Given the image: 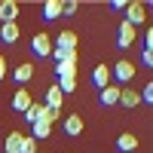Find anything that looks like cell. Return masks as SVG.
Listing matches in <instances>:
<instances>
[{"label": "cell", "mask_w": 153, "mask_h": 153, "mask_svg": "<svg viewBox=\"0 0 153 153\" xmlns=\"http://www.w3.org/2000/svg\"><path fill=\"white\" fill-rule=\"evenodd\" d=\"M135 61H129V58H123V61H117V65L110 68V74L117 76V83H129V80H135Z\"/></svg>", "instance_id": "1"}, {"label": "cell", "mask_w": 153, "mask_h": 153, "mask_svg": "<svg viewBox=\"0 0 153 153\" xmlns=\"http://www.w3.org/2000/svg\"><path fill=\"white\" fill-rule=\"evenodd\" d=\"M123 22H129L132 28L144 25L147 22V3H129V6H126V19Z\"/></svg>", "instance_id": "2"}, {"label": "cell", "mask_w": 153, "mask_h": 153, "mask_svg": "<svg viewBox=\"0 0 153 153\" xmlns=\"http://www.w3.org/2000/svg\"><path fill=\"white\" fill-rule=\"evenodd\" d=\"M117 46H120V49L135 46V28H132L129 22H120V31H117Z\"/></svg>", "instance_id": "3"}, {"label": "cell", "mask_w": 153, "mask_h": 153, "mask_svg": "<svg viewBox=\"0 0 153 153\" xmlns=\"http://www.w3.org/2000/svg\"><path fill=\"white\" fill-rule=\"evenodd\" d=\"M31 49H34L40 58H49V52H52V40H49V34H34Z\"/></svg>", "instance_id": "4"}, {"label": "cell", "mask_w": 153, "mask_h": 153, "mask_svg": "<svg viewBox=\"0 0 153 153\" xmlns=\"http://www.w3.org/2000/svg\"><path fill=\"white\" fill-rule=\"evenodd\" d=\"M16 16H19V3L16 0H3L0 3V25H12Z\"/></svg>", "instance_id": "5"}, {"label": "cell", "mask_w": 153, "mask_h": 153, "mask_svg": "<svg viewBox=\"0 0 153 153\" xmlns=\"http://www.w3.org/2000/svg\"><path fill=\"white\" fill-rule=\"evenodd\" d=\"M31 104H34V98H31V92H28V89H19V92L12 95V110L25 113V110H28Z\"/></svg>", "instance_id": "6"}, {"label": "cell", "mask_w": 153, "mask_h": 153, "mask_svg": "<svg viewBox=\"0 0 153 153\" xmlns=\"http://www.w3.org/2000/svg\"><path fill=\"white\" fill-rule=\"evenodd\" d=\"M92 83H95L98 89H107V86H110V65H98V68L92 71Z\"/></svg>", "instance_id": "7"}, {"label": "cell", "mask_w": 153, "mask_h": 153, "mask_svg": "<svg viewBox=\"0 0 153 153\" xmlns=\"http://www.w3.org/2000/svg\"><path fill=\"white\" fill-rule=\"evenodd\" d=\"M120 104L129 107V110H135L138 104H141V95H138L135 89H120Z\"/></svg>", "instance_id": "8"}, {"label": "cell", "mask_w": 153, "mask_h": 153, "mask_svg": "<svg viewBox=\"0 0 153 153\" xmlns=\"http://www.w3.org/2000/svg\"><path fill=\"white\" fill-rule=\"evenodd\" d=\"M61 101H65L61 89H58V86H49V89H46V107H52V110H61Z\"/></svg>", "instance_id": "9"}, {"label": "cell", "mask_w": 153, "mask_h": 153, "mask_svg": "<svg viewBox=\"0 0 153 153\" xmlns=\"http://www.w3.org/2000/svg\"><path fill=\"white\" fill-rule=\"evenodd\" d=\"M61 16V0H46L43 3V22H55Z\"/></svg>", "instance_id": "10"}, {"label": "cell", "mask_w": 153, "mask_h": 153, "mask_svg": "<svg viewBox=\"0 0 153 153\" xmlns=\"http://www.w3.org/2000/svg\"><path fill=\"white\" fill-rule=\"evenodd\" d=\"M25 120H28L31 126H34V123H40V120L46 123V104H31L28 110H25Z\"/></svg>", "instance_id": "11"}, {"label": "cell", "mask_w": 153, "mask_h": 153, "mask_svg": "<svg viewBox=\"0 0 153 153\" xmlns=\"http://www.w3.org/2000/svg\"><path fill=\"white\" fill-rule=\"evenodd\" d=\"M101 104H104V107L120 104V86H107V89H101Z\"/></svg>", "instance_id": "12"}, {"label": "cell", "mask_w": 153, "mask_h": 153, "mask_svg": "<svg viewBox=\"0 0 153 153\" xmlns=\"http://www.w3.org/2000/svg\"><path fill=\"white\" fill-rule=\"evenodd\" d=\"M80 132H83V117H80V113H74V117L65 120V135L74 138V135H80Z\"/></svg>", "instance_id": "13"}, {"label": "cell", "mask_w": 153, "mask_h": 153, "mask_svg": "<svg viewBox=\"0 0 153 153\" xmlns=\"http://www.w3.org/2000/svg\"><path fill=\"white\" fill-rule=\"evenodd\" d=\"M19 25L16 22H12V25H0V40H3V43H16L19 40Z\"/></svg>", "instance_id": "14"}, {"label": "cell", "mask_w": 153, "mask_h": 153, "mask_svg": "<svg viewBox=\"0 0 153 153\" xmlns=\"http://www.w3.org/2000/svg\"><path fill=\"white\" fill-rule=\"evenodd\" d=\"M117 147H120V150H123V153H132V150H135V147H138V138H135V135H132V132H123V135H120V138H117Z\"/></svg>", "instance_id": "15"}, {"label": "cell", "mask_w": 153, "mask_h": 153, "mask_svg": "<svg viewBox=\"0 0 153 153\" xmlns=\"http://www.w3.org/2000/svg\"><path fill=\"white\" fill-rule=\"evenodd\" d=\"M31 76H34V68H31V65H19L16 71H12V80H16L19 86H25Z\"/></svg>", "instance_id": "16"}, {"label": "cell", "mask_w": 153, "mask_h": 153, "mask_svg": "<svg viewBox=\"0 0 153 153\" xmlns=\"http://www.w3.org/2000/svg\"><path fill=\"white\" fill-rule=\"evenodd\" d=\"M58 49H76V34L74 31H61L58 34V40H55Z\"/></svg>", "instance_id": "17"}, {"label": "cell", "mask_w": 153, "mask_h": 153, "mask_svg": "<svg viewBox=\"0 0 153 153\" xmlns=\"http://www.w3.org/2000/svg\"><path fill=\"white\" fill-rule=\"evenodd\" d=\"M22 138H25L22 132H9V135H6L3 150H6V153H19V150H22Z\"/></svg>", "instance_id": "18"}, {"label": "cell", "mask_w": 153, "mask_h": 153, "mask_svg": "<svg viewBox=\"0 0 153 153\" xmlns=\"http://www.w3.org/2000/svg\"><path fill=\"white\" fill-rule=\"evenodd\" d=\"M49 132H52V126H49V123H34L31 126V138H34V141H37V138H49Z\"/></svg>", "instance_id": "19"}, {"label": "cell", "mask_w": 153, "mask_h": 153, "mask_svg": "<svg viewBox=\"0 0 153 153\" xmlns=\"http://www.w3.org/2000/svg\"><path fill=\"white\" fill-rule=\"evenodd\" d=\"M55 86L61 89V95H68V92H74V89H76V76H58Z\"/></svg>", "instance_id": "20"}, {"label": "cell", "mask_w": 153, "mask_h": 153, "mask_svg": "<svg viewBox=\"0 0 153 153\" xmlns=\"http://www.w3.org/2000/svg\"><path fill=\"white\" fill-rule=\"evenodd\" d=\"M19 153H37V141H34L31 135L22 138V150H19Z\"/></svg>", "instance_id": "21"}, {"label": "cell", "mask_w": 153, "mask_h": 153, "mask_svg": "<svg viewBox=\"0 0 153 153\" xmlns=\"http://www.w3.org/2000/svg\"><path fill=\"white\" fill-rule=\"evenodd\" d=\"M58 76H76V65H55Z\"/></svg>", "instance_id": "22"}, {"label": "cell", "mask_w": 153, "mask_h": 153, "mask_svg": "<svg viewBox=\"0 0 153 153\" xmlns=\"http://www.w3.org/2000/svg\"><path fill=\"white\" fill-rule=\"evenodd\" d=\"M138 95H141V101H147V104H150V101H153V86L147 83V86H144V89H141Z\"/></svg>", "instance_id": "23"}, {"label": "cell", "mask_w": 153, "mask_h": 153, "mask_svg": "<svg viewBox=\"0 0 153 153\" xmlns=\"http://www.w3.org/2000/svg\"><path fill=\"white\" fill-rule=\"evenodd\" d=\"M55 120H61V110H52V107H46V123L52 126Z\"/></svg>", "instance_id": "24"}, {"label": "cell", "mask_w": 153, "mask_h": 153, "mask_svg": "<svg viewBox=\"0 0 153 153\" xmlns=\"http://www.w3.org/2000/svg\"><path fill=\"white\" fill-rule=\"evenodd\" d=\"M61 12H65V16H74V12H76V3H74V0H68V3H61Z\"/></svg>", "instance_id": "25"}, {"label": "cell", "mask_w": 153, "mask_h": 153, "mask_svg": "<svg viewBox=\"0 0 153 153\" xmlns=\"http://www.w3.org/2000/svg\"><path fill=\"white\" fill-rule=\"evenodd\" d=\"M141 65H153V49H144V52H141Z\"/></svg>", "instance_id": "26"}, {"label": "cell", "mask_w": 153, "mask_h": 153, "mask_svg": "<svg viewBox=\"0 0 153 153\" xmlns=\"http://www.w3.org/2000/svg\"><path fill=\"white\" fill-rule=\"evenodd\" d=\"M144 49H153V31H144V43H141Z\"/></svg>", "instance_id": "27"}, {"label": "cell", "mask_w": 153, "mask_h": 153, "mask_svg": "<svg viewBox=\"0 0 153 153\" xmlns=\"http://www.w3.org/2000/svg\"><path fill=\"white\" fill-rule=\"evenodd\" d=\"M3 76H6V58L0 55V80H3Z\"/></svg>", "instance_id": "28"}]
</instances>
